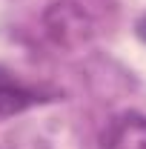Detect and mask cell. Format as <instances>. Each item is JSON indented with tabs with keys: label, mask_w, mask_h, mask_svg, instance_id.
Returning <instances> with one entry per match:
<instances>
[{
	"label": "cell",
	"mask_w": 146,
	"mask_h": 149,
	"mask_svg": "<svg viewBox=\"0 0 146 149\" xmlns=\"http://www.w3.org/2000/svg\"><path fill=\"white\" fill-rule=\"evenodd\" d=\"M43 100H49V95L43 92V89L29 86L20 77H15V74L0 69V118L17 115V112L29 109L35 103H43Z\"/></svg>",
	"instance_id": "obj_3"
},
{
	"label": "cell",
	"mask_w": 146,
	"mask_h": 149,
	"mask_svg": "<svg viewBox=\"0 0 146 149\" xmlns=\"http://www.w3.org/2000/svg\"><path fill=\"white\" fill-rule=\"evenodd\" d=\"M46 32L60 46H74L89 37V17L77 3H55L46 12Z\"/></svg>",
	"instance_id": "obj_1"
},
{
	"label": "cell",
	"mask_w": 146,
	"mask_h": 149,
	"mask_svg": "<svg viewBox=\"0 0 146 149\" xmlns=\"http://www.w3.org/2000/svg\"><path fill=\"white\" fill-rule=\"evenodd\" d=\"M97 149H146V115L120 112L100 132Z\"/></svg>",
	"instance_id": "obj_2"
},
{
	"label": "cell",
	"mask_w": 146,
	"mask_h": 149,
	"mask_svg": "<svg viewBox=\"0 0 146 149\" xmlns=\"http://www.w3.org/2000/svg\"><path fill=\"white\" fill-rule=\"evenodd\" d=\"M138 29H140V37H143V40H146V17L140 20V26H138Z\"/></svg>",
	"instance_id": "obj_4"
}]
</instances>
